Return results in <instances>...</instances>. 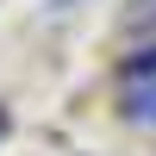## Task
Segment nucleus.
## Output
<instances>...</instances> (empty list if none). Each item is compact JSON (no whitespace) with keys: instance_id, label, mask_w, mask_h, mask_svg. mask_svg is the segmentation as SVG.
Masks as SVG:
<instances>
[{"instance_id":"obj_1","label":"nucleus","mask_w":156,"mask_h":156,"mask_svg":"<svg viewBox=\"0 0 156 156\" xmlns=\"http://www.w3.org/2000/svg\"><path fill=\"white\" fill-rule=\"evenodd\" d=\"M119 87H156V44H137L131 56H119Z\"/></svg>"},{"instance_id":"obj_2","label":"nucleus","mask_w":156,"mask_h":156,"mask_svg":"<svg viewBox=\"0 0 156 156\" xmlns=\"http://www.w3.org/2000/svg\"><path fill=\"white\" fill-rule=\"evenodd\" d=\"M125 125H156V87H125Z\"/></svg>"},{"instance_id":"obj_3","label":"nucleus","mask_w":156,"mask_h":156,"mask_svg":"<svg viewBox=\"0 0 156 156\" xmlns=\"http://www.w3.org/2000/svg\"><path fill=\"white\" fill-rule=\"evenodd\" d=\"M6 131H12V119H6V106H0V137H6Z\"/></svg>"},{"instance_id":"obj_4","label":"nucleus","mask_w":156,"mask_h":156,"mask_svg":"<svg viewBox=\"0 0 156 156\" xmlns=\"http://www.w3.org/2000/svg\"><path fill=\"white\" fill-rule=\"evenodd\" d=\"M150 6H156V0H137V19H144V12H150Z\"/></svg>"}]
</instances>
